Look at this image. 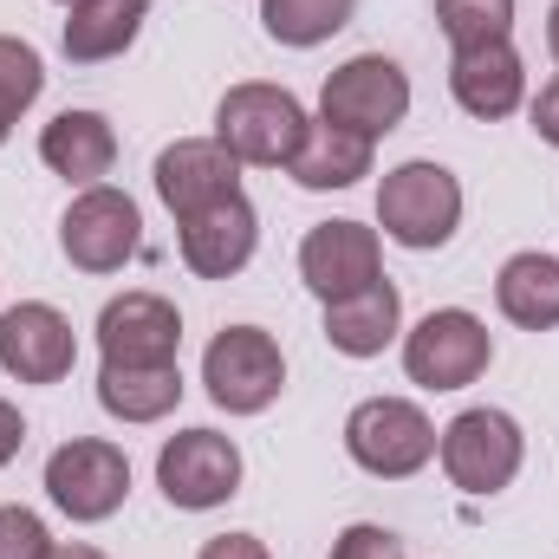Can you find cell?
I'll list each match as a JSON object with an SVG mask.
<instances>
[{
    "label": "cell",
    "instance_id": "6da1fadb",
    "mask_svg": "<svg viewBox=\"0 0 559 559\" xmlns=\"http://www.w3.org/2000/svg\"><path fill=\"white\" fill-rule=\"evenodd\" d=\"M378 228L384 241L411 248V254H436L455 241L462 228V182L449 163H429V156H411L397 169H384L378 182Z\"/></svg>",
    "mask_w": 559,
    "mask_h": 559
},
{
    "label": "cell",
    "instance_id": "7a4b0ae2",
    "mask_svg": "<svg viewBox=\"0 0 559 559\" xmlns=\"http://www.w3.org/2000/svg\"><path fill=\"white\" fill-rule=\"evenodd\" d=\"M306 105L267 85V79H248V85H228L222 105H215V143L241 163V169H286L293 150L306 143Z\"/></svg>",
    "mask_w": 559,
    "mask_h": 559
},
{
    "label": "cell",
    "instance_id": "3957f363",
    "mask_svg": "<svg viewBox=\"0 0 559 559\" xmlns=\"http://www.w3.org/2000/svg\"><path fill=\"white\" fill-rule=\"evenodd\" d=\"M436 462H442L449 488L488 501V495L514 488V475L527 462V436H521V423L508 417V411L475 404V411H462V417H449L436 429Z\"/></svg>",
    "mask_w": 559,
    "mask_h": 559
},
{
    "label": "cell",
    "instance_id": "277c9868",
    "mask_svg": "<svg viewBox=\"0 0 559 559\" xmlns=\"http://www.w3.org/2000/svg\"><path fill=\"white\" fill-rule=\"evenodd\" d=\"M202 384H209L215 411L261 417V411H274L280 391H286V352H280L274 332H261V325H228L202 352Z\"/></svg>",
    "mask_w": 559,
    "mask_h": 559
},
{
    "label": "cell",
    "instance_id": "5b68a950",
    "mask_svg": "<svg viewBox=\"0 0 559 559\" xmlns=\"http://www.w3.org/2000/svg\"><path fill=\"white\" fill-rule=\"evenodd\" d=\"M345 455L378 481H411L436 462V423L411 397H365L345 417Z\"/></svg>",
    "mask_w": 559,
    "mask_h": 559
},
{
    "label": "cell",
    "instance_id": "8992f818",
    "mask_svg": "<svg viewBox=\"0 0 559 559\" xmlns=\"http://www.w3.org/2000/svg\"><path fill=\"white\" fill-rule=\"evenodd\" d=\"M46 501L79 521V527H98L111 521L124 501H131V455L105 436H72L46 455Z\"/></svg>",
    "mask_w": 559,
    "mask_h": 559
},
{
    "label": "cell",
    "instance_id": "52a82bcc",
    "mask_svg": "<svg viewBox=\"0 0 559 559\" xmlns=\"http://www.w3.org/2000/svg\"><path fill=\"white\" fill-rule=\"evenodd\" d=\"M495 365V338L468 306H436L404 332V378L417 391H468Z\"/></svg>",
    "mask_w": 559,
    "mask_h": 559
},
{
    "label": "cell",
    "instance_id": "ba28073f",
    "mask_svg": "<svg viewBox=\"0 0 559 559\" xmlns=\"http://www.w3.org/2000/svg\"><path fill=\"white\" fill-rule=\"evenodd\" d=\"M143 248V215L138 202L111 182L98 189H79L59 215V254L79 267V274H124Z\"/></svg>",
    "mask_w": 559,
    "mask_h": 559
},
{
    "label": "cell",
    "instance_id": "9c48e42d",
    "mask_svg": "<svg viewBox=\"0 0 559 559\" xmlns=\"http://www.w3.org/2000/svg\"><path fill=\"white\" fill-rule=\"evenodd\" d=\"M156 488L182 514L228 508L241 495V449H235V436H222V429H176L156 449Z\"/></svg>",
    "mask_w": 559,
    "mask_h": 559
},
{
    "label": "cell",
    "instance_id": "30bf717a",
    "mask_svg": "<svg viewBox=\"0 0 559 559\" xmlns=\"http://www.w3.org/2000/svg\"><path fill=\"white\" fill-rule=\"evenodd\" d=\"M319 118L325 124H345V131H358V138H371V143L391 138L411 118V72L397 59H384V52H358V59H345L325 79Z\"/></svg>",
    "mask_w": 559,
    "mask_h": 559
},
{
    "label": "cell",
    "instance_id": "8fae6325",
    "mask_svg": "<svg viewBox=\"0 0 559 559\" xmlns=\"http://www.w3.org/2000/svg\"><path fill=\"white\" fill-rule=\"evenodd\" d=\"M79 365L72 319L46 299H20L0 312V371L13 384H66Z\"/></svg>",
    "mask_w": 559,
    "mask_h": 559
},
{
    "label": "cell",
    "instance_id": "7c38bea8",
    "mask_svg": "<svg viewBox=\"0 0 559 559\" xmlns=\"http://www.w3.org/2000/svg\"><path fill=\"white\" fill-rule=\"evenodd\" d=\"M299 280H306V293L319 306H332L345 293H365L371 280H384V241H378V228H365V222H319V228H306V241H299Z\"/></svg>",
    "mask_w": 559,
    "mask_h": 559
},
{
    "label": "cell",
    "instance_id": "4fadbf2b",
    "mask_svg": "<svg viewBox=\"0 0 559 559\" xmlns=\"http://www.w3.org/2000/svg\"><path fill=\"white\" fill-rule=\"evenodd\" d=\"M150 182H156L163 209H169L176 222H189V215H202V209L241 195V163H235L215 138H176L156 156Z\"/></svg>",
    "mask_w": 559,
    "mask_h": 559
},
{
    "label": "cell",
    "instance_id": "5bb4252c",
    "mask_svg": "<svg viewBox=\"0 0 559 559\" xmlns=\"http://www.w3.org/2000/svg\"><path fill=\"white\" fill-rule=\"evenodd\" d=\"M98 352L105 365H176L182 352V312L163 293H118L98 312Z\"/></svg>",
    "mask_w": 559,
    "mask_h": 559
},
{
    "label": "cell",
    "instance_id": "9a60e30c",
    "mask_svg": "<svg viewBox=\"0 0 559 559\" xmlns=\"http://www.w3.org/2000/svg\"><path fill=\"white\" fill-rule=\"evenodd\" d=\"M261 248V215L248 195H228L189 222H176V254L195 280H235Z\"/></svg>",
    "mask_w": 559,
    "mask_h": 559
},
{
    "label": "cell",
    "instance_id": "2e32d148",
    "mask_svg": "<svg viewBox=\"0 0 559 559\" xmlns=\"http://www.w3.org/2000/svg\"><path fill=\"white\" fill-rule=\"evenodd\" d=\"M449 98L481 118V124H501L527 105V66L514 52V39H488V46H462L449 59Z\"/></svg>",
    "mask_w": 559,
    "mask_h": 559
},
{
    "label": "cell",
    "instance_id": "e0dca14e",
    "mask_svg": "<svg viewBox=\"0 0 559 559\" xmlns=\"http://www.w3.org/2000/svg\"><path fill=\"white\" fill-rule=\"evenodd\" d=\"M39 163L52 176H66L72 189H98L118 163V131L105 111H59L46 131H39Z\"/></svg>",
    "mask_w": 559,
    "mask_h": 559
},
{
    "label": "cell",
    "instance_id": "ac0fdd59",
    "mask_svg": "<svg viewBox=\"0 0 559 559\" xmlns=\"http://www.w3.org/2000/svg\"><path fill=\"white\" fill-rule=\"evenodd\" d=\"M404 332V293L391 280H371L365 293H345L325 306V345L338 358H378Z\"/></svg>",
    "mask_w": 559,
    "mask_h": 559
},
{
    "label": "cell",
    "instance_id": "d6986e66",
    "mask_svg": "<svg viewBox=\"0 0 559 559\" xmlns=\"http://www.w3.org/2000/svg\"><path fill=\"white\" fill-rule=\"evenodd\" d=\"M371 163H378V143H371V138H358V131H345V124L312 118V124H306V143H299V150H293V163H286V176H293L299 189H312V195H332V189L365 182V176H371Z\"/></svg>",
    "mask_w": 559,
    "mask_h": 559
},
{
    "label": "cell",
    "instance_id": "ffe728a7",
    "mask_svg": "<svg viewBox=\"0 0 559 559\" xmlns=\"http://www.w3.org/2000/svg\"><path fill=\"white\" fill-rule=\"evenodd\" d=\"M143 20H150V0H72L66 26H59V46H66L72 66H105V59L131 52Z\"/></svg>",
    "mask_w": 559,
    "mask_h": 559
},
{
    "label": "cell",
    "instance_id": "44dd1931",
    "mask_svg": "<svg viewBox=\"0 0 559 559\" xmlns=\"http://www.w3.org/2000/svg\"><path fill=\"white\" fill-rule=\"evenodd\" d=\"M495 306H501V319L521 325V332H554L559 325V254L527 248V254L501 261V274H495Z\"/></svg>",
    "mask_w": 559,
    "mask_h": 559
},
{
    "label": "cell",
    "instance_id": "7402d4cb",
    "mask_svg": "<svg viewBox=\"0 0 559 559\" xmlns=\"http://www.w3.org/2000/svg\"><path fill=\"white\" fill-rule=\"evenodd\" d=\"M98 404L118 423H163L182 404V365H105Z\"/></svg>",
    "mask_w": 559,
    "mask_h": 559
},
{
    "label": "cell",
    "instance_id": "603a6c76",
    "mask_svg": "<svg viewBox=\"0 0 559 559\" xmlns=\"http://www.w3.org/2000/svg\"><path fill=\"white\" fill-rule=\"evenodd\" d=\"M358 13V0H261V26L274 46H293V52H312L325 46L332 33H345Z\"/></svg>",
    "mask_w": 559,
    "mask_h": 559
},
{
    "label": "cell",
    "instance_id": "cb8c5ba5",
    "mask_svg": "<svg viewBox=\"0 0 559 559\" xmlns=\"http://www.w3.org/2000/svg\"><path fill=\"white\" fill-rule=\"evenodd\" d=\"M39 92H46V59L26 39L0 33V143L13 138V124L39 105Z\"/></svg>",
    "mask_w": 559,
    "mask_h": 559
},
{
    "label": "cell",
    "instance_id": "d4e9b609",
    "mask_svg": "<svg viewBox=\"0 0 559 559\" xmlns=\"http://www.w3.org/2000/svg\"><path fill=\"white\" fill-rule=\"evenodd\" d=\"M436 26H442V39L455 52L462 46H488V39L514 33V0H436Z\"/></svg>",
    "mask_w": 559,
    "mask_h": 559
},
{
    "label": "cell",
    "instance_id": "484cf974",
    "mask_svg": "<svg viewBox=\"0 0 559 559\" xmlns=\"http://www.w3.org/2000/svg\"><path fill=\"white\" fill-rule=\"evenodd\" d=\"M52 534L33 508H0V559H46Z\"/></svg>",
    "mask_w": 559,
    "mask_h": 559
},
{
    "label": "cell",
    "instance_id": "4316f807",
    "mask_svg": "<svg viewBox=\"0 0 559 559\" xmlns=\"http://www.w3.org/2000/svg\"><path fill=\"white\" fill-rule=\"evenodd\" d=\"M325 559H404V540H397L391 527H378V521H352V527L332 540Z\"/></svg>",
    "mask_w": 559,
    "mask_h": 559
},
{
    "label": "cell",
    "instance_id": "83f0119b",
    "mask_svg": "<svg viewBox=\"0 0 559 559\" xmlns=\"http://www.w3.org/2000/svg\"><path fill=\"white\" fill-rule=\"evenodd\" d=\"M195 559H274V554H267V540H254V534H215V540H202Z\"/></svg>",
    "mask_w": 559,
    "mask_h": 559
},
{
    "label": "cell",
    "instance_id": "f1b7e54d",
    "mask_svg": "<svg viewBox=\"0 0 559 559\" xmlns=\"http://www.w3.org/2000/svg\"><path fill=\"white\" fill-rule=\"evenodd\" d=\"M527 118H534L540 143H554V150H559V79H547V85H540V98L527 105Z\"/></svg>",
    "mask_w": 559,
    "mask_h": 559
},
{
    "label": "cell",
    "instance_id": "f546056e",
    "mask_svg": "<svg viewBox=\"0 0 559 559\" xmlns=\"http://www.w3.org/2000/svg\"><path fill=\"white\" fill-rule=\"evenodd\" d=\"M20 449H26V417H20V411H13V404L0 397V468H7V462H13Z\"/></svg>",
    "mask_w": 559,
    "mask_h": 559
},
{
    "label": "cell",
    "instance_id": "4dcf8cb0",
    "mask_svg": "<svg viewBox=\"0 0 559 559\" xmlns=\"http://www.w3.org/2000/svg\"><path fill=\"white\" fill-rule=\"evenodd\" d=\"M46 559H111V554H98V547H85V540H66V547H52Z\"/></svg>",
    "mask_w": 559,
    "mask_h": 559
},
{
    "label": "cell",
    "instance_id": "1f68e13d",
    "mask_svg": "<svg viewBox=\"0 0 559 559\" xmlns=\"http://www.w3.org/2000/svg\"><path fill=\"white\" fill-rule=\"evenodd\" d=\"M547 52H554V66H559V0H554V13H547Z\"/></svg>",
    "mask_w": 559,
    "mask_h": 559
},
{
    "label": "cell",
    "instance_id": "d6a6232c",
    "mask_svg": "<svg viewBox=\"0 0 559 559\" xmlns=\"http://www.w3.org/2000/svg\"><path fill=\"white\" fill-rule=\"evenodd\" d=\"M59 7H72V0H59Z\"/></svg>",
    "mask_w": 559,
    "mask_h": 559
}]
</instances>
